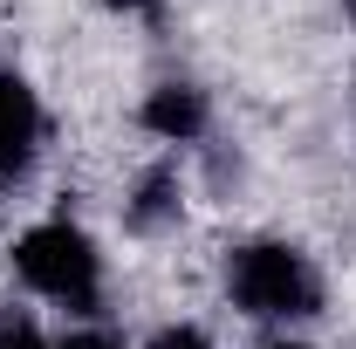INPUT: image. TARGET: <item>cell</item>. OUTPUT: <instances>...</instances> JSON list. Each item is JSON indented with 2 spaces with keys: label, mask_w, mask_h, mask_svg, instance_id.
<instances>
[{
  "label": "cell",
  "mask_w": 356,
  "mask_h": 349,
  "mask_svg": "<svg viewBox=\"0 0 356 349\" xmlns=\"http://www.w3.org/2000/svg\"><path fill=\"white\" fill-rule=\"evenodd\" d=\"M178 219H185V172H178V158H158V165H144L131 178V199H124V226L131 233H172Z\"/></svg>",
  "instance_id": "5b68a950"
},
{
  "label": "cell",
  "mask_w": 356,
  "mask_h": 349,
  "mask_svg": "<svg viewBox=\"0 0 356 349\" xmlns=\"http://www.w3.org/2000/svg\"><path fill=\"white\" fill-rule=\"evenodd\" d=\"M7 274H14V288L28 302L62 308L69 322H96L103 302H110V254H103V240L83 219H69V213L28 219L14 233V247H7Z\"/></svg>",
  "instance_id": "7a4b0ae2"
},
{
  "label": "cell",
  "mask_w": 356,
  "mask_h": 349,
  "mask_svg": "<svg viewBox=\"0 0 356 349\" xmlns=\"http://www.w3.org/2000/svg\"><path fill=\"white\" fill-rule=\"evenodd\" d=\"M48 151V103L42 89L28 83L21 69L0 62V185H21V178L42 165Z\"/></svg>",
  "instance_id": "3957f363"
},
{
  "label": "cell",
  "mask_w": 356,
  "mask_h": 349,
  "mask_svg": "<svg viewBox=\"0 0 356 349\" xmlns=\"http://www.w3.org/2000/svg\"><path fill=\"white\" fill-rule=\"evenodd\" d=\"M0 349H55V336L28 308H0Z\"/></svg>",
  "instance_id": "8992f818"
},
{
  "label": "cell",
  "mask_w": 356,
  "mask_h": 349,
  "mask_svg": "<svg viewBox=\"0 0 356 349\" xmlns=\"http://www.w3.org/2000/svg\"><path fill=\"white\" fill-rule=\"evenodd\" d=\"M103 7H110V14H124V21H131V14H151V7H158V0H103Z\"/></svg>",
  "instance_id": "30bf717a"
},
{
  "label": "cell",
  "mask_w": 356,
  "mask_h": 349,
  "mask_svg": "<svg viewBox=\"0 0 356 349\" xmlns=\"http://www.w3.org/2000/svg\"><path fill=\"white\" fill-rule=\"evenodd\" d=\"M137 131L178 158V151H192V144L213 137V96L192 83V76H165V83L144 89V103H137Z\"/></svg>",
  "instance_id": "277c9868"
},
{
  "label": "cell",
  "mask_w": 356,
  "mask_h": 349,
  "mask_svg": "<svg viewBox=\"0 0 356 349\" xmlns=\"http://www.w3.org/2000/svg\"><path fill=\"white\" fill-rule=\"evenodd\" d=\"M220 288L226 308L261 322L267 336H295L302 322H315L329 308V281H322V261H315L302 240L288 233H247L220 254Z\"/></svg>",
  "instance_id": "6da1fadb"
},
{
  "label": "cell",
  "mask_w": 356,
  "mask_h": 349,
  "mask_svg": "<svg viewBox=\"0 0 356 349\" xmlns=\"http://www.w3.org/2000/svg\"><path fill=\"white\" fill-rule=\"evenodd\" d=\"M55 349H137V343H124L117 329H103V322H76V329H62L55 336Z\"/></svg>",
  "instance_id": "ba28073f"
},
{
  "label": "cell",
  "mask_w": 356,
  "mask_h": 349,
  "mask_svg": "<svg viewBox=\"0 0 356 349\" xmlns=\"http://www.w3.org/2000/svg\"><path fill=\"white\" fill-rule=\"evenodd\" d=\"M137 349H220V343H213V329H199V322H165V329H151Z\"/></svg>",
  "instance_id": "52a82bcc"
},
{
  "label": "cell",
  "mask_w": 356,
  "mask_h": 349,
  "mask_svg": "<svg viewBox=\"0 0 356 349\" xmlns=\"http://www.w3.org/2000/svg\"><path fill=\"white\" fill-rule=\"evenodd\" d=\"M254 349H322V343H309V336H267V343H254Z\"/></svg>",
  "instance_id": "9c48e42d"
}]
</instances>
